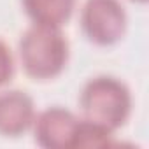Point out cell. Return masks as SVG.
Returning a JSON list of instances; mask_svg holds the SVG:
<instances>
[{"label": "cell", "instance_id": "8", "mask_svg": "<svg viewBox=\"0 0 149 149\" xmlns=\"http://www.w3.org/2000/svg\"><path fill=\"white\" fill-rule=\"evenodd\" d=\"M13 72H14L13 53L4 40H0V86H4L11 81Z\"/></svg>", "mask_w": 149, "mask_h": 149}, {"label": "cell", "instance_id": "6", "mask_svg": "<svg viewBox=\"0 0 149 149\" xmlns=\"http://www.w3.org/2000/svg\"><path fill=\"white\" fill-rule=\"evenodd\" d=\"M28 18L37 25L63 26L76 7V0H21Z\"/></svg>", "mask_w": 149, "mask_h": 149}, {"label": "cell", "instance_id": "9", "mask_svg": "<svg viewBox=\"0 0 149 149\" xmlns=\"http://www.w3.org/2000/svg\"><path fill=\"white\" fill-rule=\"evenodd\" d=\"M133 2H139V4H146L147 0H133Z\"/></svg>", "mask_w": 149, "mask_h": 149}, {"label": "cell", "instance_id": "4", "mask_svg": "<svg viewBox=\"0 0 149 149\" xmlns=\"http://www.w3.org/2000/svg\"><path fill=\"white\" fill-rule=\"evenodd\" d=\"M79 118H76L68 109L60 105L47 107L35 114L33 133L35 142L46 149H67L72 147V137Z\"/></svg>", "mask_w": 149, "mask_h": 149}, {"label": "cell", "instance_id": "3", "mask_svg": "<svg viewBox=\"0 0 149 149\" xmlns=\"http://www.w3.org/2000/svg\"><path fill=\"white\" fill-rule=\"evenodd\" d=\"M81 26L88 40L97 46L116 44L126 30V13L119 0H86Z\"/></svg>", "mask_w": 149, "mask_h": 149}, {"label": "cell", "instance_id": "1", "mask_svg": "<svg viewBox=\"0 0 149 149\" xmlns=\"http://www.w3.org/2000/svg\"><path fill=\"white\" fill-rule=\"evenodd\" d=\"M19 60L32 79L60 76L68 61V42L60 26L33 23L19 40Z\"/></svg>", "mask_w": 149, "mask_h": 149}, {"label": "cell", "instance_id": "7", "mask_svg": "<svg viewBox=\"0 0 149 149\" xmlns=\"http://www.w3.org/2000/svg\"><path fill=\"white\" fill-rule=\"evenodd\" d=\"M112 130L91 119H79L74 130L72 147H109L112 146Z\"/></svg>", "mask_w": 149, "mask_h": 149}, {"label": "cell", "instance_id": "2", "mask_svg": "<svg viewBox=\"0 0 149 149\" xmlns=\"http://www.w3.org/2000/svg\"><path fill=\"white\" fill-rule=\"evenodd\" d=\"M79 104L86 119L116 132L130 116L132 95L119 79L112 76H97L84 84Z\"/></svg>", "mask_w": 149, "mask_h": 149}, {"label": "cell", "instance_id": "5", "mask_svg": "<svg viewBox=\"0 0 149 149\" xmlns=\"http://www.w3.org/2000/svg\"><path fill=\"white\" fill-rule=\"evenodd\" d=\"M35 105L28 93L7 90L0 93V135L18 137L32 128Z\"/></svg>", "mask_w": 149, "mask_h": 149}]
</instances>
